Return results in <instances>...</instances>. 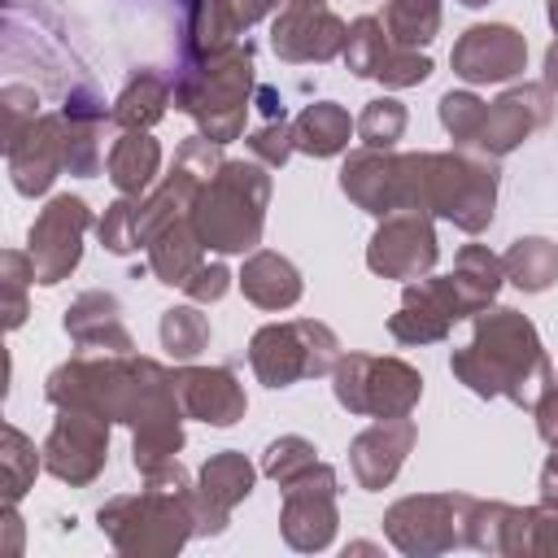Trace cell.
<instances>
[{
    "label": "cell",
    "mask_w": 558,
    "mask_h": 558,
    "mask_svg": "<svg viewBox=\"0 0 558 558\" xmlns=\"http://www.w3.org/2000/svg\"><path fill=\"white\" fill-rule=\"evenodd\" d=\"M545 17H549V26H554V39H558V0H545Z\"/></svg>",
    "instance_id": "obj_51"
},
{
    "label": "cell",
    "mask_w": 558,
    "mask_h": 558,
    "mask_svg": "<svg viewBox=\"0 0 558 558\" xmlns=\"http://www.w3.org/2000/svg\"><path fill=\"white\" fill-rule=\"evenodd\" d=\"M344 65H349V74L371 78V83H384V87H392V92L418 87V83H427L432 70H436L427 52L401 48V44L388 35L384 17H375V13H362V17L349 22Z\"/></svg>",
    "instance_id": "obj_13"
},
{
    "label": "cell",
    "mask_w": 558,
    "mask_h": 558,
    "mask_svg": "<svg viewBox=\"0 0 558 558\" xmlns=\"http://www.w3.org/2000/svg\"><path fill=\"white\" fill-rule=\"evenodd\" d=\"M545 87L558 96V39L545 48Z\"/></svg>",
    "instance_id": "obj_50"
},
{
    "label": "cell",
    "mask_w": 558,
    "mask_h": 558,
    "mask_svg": "<svg viewBox=\"0 0 558 558\" xmlns=\"http://www.w3.org/2000/svg\"><path fill=\"white\" fill-rule=\"evenodd\" d=\"M170 105H174V83L144 65V70H135L126 78V87L113 96L109 109H113V126H122V131H153L166 118Z\"/></svg>",
    "instance_id": "obj_32"
},
{
    "label": "cell",
    "mask_w": 558,
    "mask_h": 558,
    "mask_svg": "<svg viewBox=\"0 0 558 558\" xmlns=\"http://www.w3.org/2000/svg\"><path fill=\"white\" fill-rule=\"evenodd\" d=\"M44 397L52 410H92L105 423L131 427V466L140 480L179 462L183 449V405L174 392V371L144 353H87L78 349L48 371Z\"/></svg>",
    "instance_id": "obj_1"
},
{
    "label": "cell",
    "mask_w": 558,
    "mask_h": 558,
    "mask_svg": "<svg viewBox=\"0 0 558 558\" xmlns=\"http://www.w3.org/2000/svg\"><path fill=\"white\" fill-rule=\"evenodd\" d=\"M466 493H410L384 510V536L405 558H436L462 541L466 527Z\"/></svg>",
    "instance_id": "obj_10"
},
{
    "label": "cell",
    "mask_w": 558,
    "mask_h": 558,
    "mask_svg": "<svg viewBox=\"0 0 558 558\" xmlns=\"http://www.w3.org/2000/svg\"><path fill=\"white\" fill-rule=\"evenodd\" d=\"M283 4H292V0H235V9H240V17H244V26L266 22V17H270V13H279Z\"/></svg>",
    "instance_id": "obj_47"
},
{
    "label": "cell",
    "mask_w": 558,
    "mask_h": 558,
    "mask_svg": "<svg viewBox=\"0 0 558 558\" xmlns=\"http://www.w3.org/2000/svg\"><path fill=\"white\" fill-rule=\"evenodd\" d=\"M144 253H148V275H153L157 283H166V288H183L187 275L205 262V244H201L192 218H179V222L161 227V231L144 244Z\"/></svg>",
    "instance_id": "obj_31"
},
{
    "label": "cell",
    "mask_w": 558,
    "mask_h": 558,
    "mask_svg": "<svg viewBox=\"0 0 558 558\" xmlns=\"http://www.w3.org/2000/svg\"><path fill=\"white\" fill-rule=\"evenodd\" d=\"M453 283L462 288L471 314H480L484 305L497 301L501 283H506V266H501V253H493L488 244H462L458 257H453Z\"/></svg>",
    "instance_id": "obj_34"
},
{
    "label": "cell",
    "mask_w": 558,
    "mask_h": 558,
    "mask_svg": "<svg viewBox=\"0 0 558 558\" xmlns=\"http://www.w3.org/2000/svg\"><path fill=\"white\" fill-rule=\"evenodd\" d=\"M109 427L92 410H57L44 436V471L70 488H87L109 462Z\"/></svg>",
    "instance_id": "obj_16"
},
{
    "label": "cell",
    "mask_w": 558,
    "mask_h": 558,
    "mask_svg": "<svg viewBox=\"0 0 558 558\" xmlns=\"http://www.w3.org/2000/svg\"><path fill=\"white\" fill-rule=\"evenodd\" d=\"M244 148H248L253 161L279 170V166L296 153V144H292V122H288V118H266L253 135H244Z\"/></svg>",
    "instance_id": "obj_43"
},
{
    "label": "cell",
    "mask_w": 558,
    "mask_h": 558,
    "mask_svg": "<svg viewBox=\"0 0 558 558\" xmlns=\"http://www.w3.org/2000/svg\"><path fill=\"white\" fill-rule=\"evenodd\" d=\"M501 266H506V283H514L519 292L527 296L549 292L558 283V244L549 235H519L501 253Z\"/></svg>",
    "instance_id": "obj_33"
},
{
    "label": "cell",
    "mask_w": 558,
    "mask_h": 558,
    "mask_svg": "<svg viewBox=\"0 0 558 558\" xmlns=\"http://www.w3.org/2000/svg\"><path fill=\"white\" fill-rule=\"evenodd\" d=\"M349 22L327 9V0H292L270 22V48L288 65H323L331 57H344Z\"/></svg>",
    "instance_id": "obj_17"
},
{
    "label": "cell",
    "mask_w": 558,
    "mask_h": 558,
    "mask_svg": "<svg viewBox=\"0 0 558 558\" xmlns=\"http://www.w3.org/2000/svg\"><path fill=\"white\" fill-rule=\"evenodd\" d=\"M105 174L118 187V196H144L161 174V144L153 140V131H122L109 144Z\"/></svg>",
    "instance_id": "obj_29"
},
{
    "label": "cell",
    "mask_w": 558,
    "mask_h": 558,
    "mask_svg": "<svg viewBox=\"0 0 558 558\" xmlns=\"http://www.w3.org/2000/svg\"><path fill=\"white\" fill-rule=\"evenodd\" d=\"M532 418H536V436L554 449V445H558V366H554V375L541 384V392H536V401H532Z\"/></svg>",
    "instance_id": "obj_46"
},
{
    "label": "cell",
    "mask_w": 558,
    "mask_h": 558,
    "mask_svg": "<svg viewBox=\"0 0 558 558\" xmlns=\"http://www.w3.org/2000/svg\"><path fill=\"white\" fill-rule=\"evenodd\" d=\"M257 484V466L240 449H218L205 458L192 484V506H196V536H218L231 523V510L248 501Z\"/></svg>",
    "instance_id": "obj_21"
},
{
    "label": "cell",
    "mask_w": 558,
    "mask_h": 558,
    "mask_svg": "<svg viewBox=\"0 0 558 558\" xmlns=\"http://www.w3.org/2000/svg\"><path fill=\"white\" fill-rule=\"evenodd\" d=\"M0 113H4V144H9L39 118V92L26 83H4L0 87Z\"/></svg>",
    "instance_id": "obj_44"
},
{
    "label": "cell",
    "mask_w": 558,
    "mask_h": 558,
    "mask_svg": "<svg viewBox=\"0 0 558 558\" xmlns=\"http://www.w3.org/2000/svg\"><path fill=\"white\" fill-rule=\"evenodd\" d=\"M484 109H488V100H480L471 87H449V92L436 100V118H440V126L449 131L453 148H471V140H475V131H480V122H484Z\"/></svg>",
    "instance_id": "obj_40"
},
{
    "label": "cell",
    "mask_w": 558,
    "mask_h": 558,
    "mask_svg": "<svg viewBox=\"0 0 558 558\" xmlns=\"http://www.w3.org/2000/svg\"><path fill=\"white\" fill-rule=\"evenodd\" d=\"M554 92L545 83H514L506 87L497 100H488L484 109V122L471 140V153H484V157H510L523 140H532L536 131H545L554 122Z\"/></svg>",
    "instance_id": "obj_18"
},
{
    "label": "cell",
    "mask_w": 558,
    "mask_h": 558,
    "mask_svg": "<svg viewBox=\"0 0 558 558\" xmlns=\"http://www.w3.org/2000/svg\"><path fill=\"white\" fill-rule=\"evenodd\" d=\"M44 471V445L35 449V440L17 427V423H4L0 427V484H4V506H17L35 475Z\"/></svg>",
    "instance_id": "obj_35"
},
{
    "label": "cell",
    "mask_w": 558,
    "mask_h": 558,
    "mask_svg": "<svg viewBox=\"0 0 558 558\" xmlns=\"http://www.w3.org/2000/svg\"><path fill=\"white\" fill-rule=\"evenodd\" d=\"M523 536H527V506L471 497V506H466V527H462V541H466L471 549H480V554H501V558H523Z\"/></svg>",
    "instance_id": "obj_27"
},
{
    "label": "cell",
    "mask_w": 558,
    "mask_h": 558,
    "mask_svg": "<svg viewBox=\"0 0 558 558\" xmlns=\"http://www.w3.org/2000/svg\"><path fill=\"white\" fill-rule=\"evenodd\" d=\"M449 371L484 401L506 397L510 405L532 410L541 384L554 375V362L527 314L510 305H484L471 314V340L453 349Z\"/></svg>",
    "instance_id": "obj_2"
},
{
    "label": "cell",
    "mask_w": 558,
    "mask_h": 558,
    "mask_svg": "<svg viewBox=\"0 0 558 558\" xmlns=\"http://www.w3.org/2000/svg\"><path fill=\"white\" fill-rule=\"evenodd\" d=\"M331 397L362 418H401L423 397V375L392 353H340L331 371Z\"/></svg>",
    "instance_id": "obj_8"
},
{
    "label": "cell",
    "mask_w": 558,
    "mask_h": 558,
    "mask_svg": "<svg viewBox=\"0 0 558 558\" xmlns=\"http://www.w3.org/2000/svg\"><path fill=\"white\" fill-rule=\"evenodd\" d=\"M61 118H65V174L96 179L105 153L100 140H105V122H113V109H105L96 87L74 83L61 100Z\"/></svg>",
    "instance_id": "obj_24"
},
{
    "label": "cell",
    "mask_w": 558,
    "mask_h": 558,
    "mask_svg": "<svg viewBox=\"0 0 558 558\" xmlns=\"http://www.w3.org/2000/svg\"><path fill=\"white\" fill-rule=\"evenodd\" d=\"M270 192H275V179H270V166L262 161H244V157H227L201 187L196 196V209H192V222H196V235L209 253H253L262 244V231H266V209H270Z\"/></svg>",
    "instance_id": "obj_4"
},
{
    "label": "cell",
    "mask_w": 558,
    "mask_h": 558,
    "mask_svg": "<svg viewBox=\"0 0 558 558\" xmlns=\"http://www.w3.org/2000/svg\"><path fill=\"white\" fill-rule=\"evenodd\" d=\"M231 270L222 266V262H201L192 275H187V283H183V292H187V301H196V305H214V301H222L227 292H231Z\"/></svg>",
    "instance_id": "obj_45"
},
{
    "label": "cell",
    "mask_w": 558,
    "mask_h": 558,
    "mask_svg": "<svg viewBox=\"0 0 558 558\" xmlns=\"http://www.w3.org/2000/svg\"><path fill=\"white\" fill-rule=\"evenodd\" d=\"M257 96V61L253 44H235L227 52L183 61L174 74V109L196 122V131L214 144H231L244 135V118Z\"/></svg>",
    "instance_id": "obj_3"
},
{
    "label": "cell",
    "mask_w": 558,
    "mask_h": 558,
    "mask_svg": "<svg viewBox=\"0 0 558 558\" xmlns=\"http://www.w3.org/2000/svg\"><path fill=\"white\" fill-rule=\"evenodd\" d=\"M96 235H100L105 253H113V257L140 253L144 248V240H140V196L109 201L105 214H100V222H96Z\"/></svg>",
    "instance_id": "obj_39"
},
{
    "label": "cell",
    "mask_w": 558,
    "mask_h": 558,
    "mask_svg": "<svg viewBox=\"0 0 558 558\" xmlns=\"http://www.w3.org/2000/svg\"><path fill=\"white\" fill-rule=\"evenodd\" d=\"M92 227V205L74 192L48 196V205L35 214L26 231V253L35 262V283L57 288L65 283L83 262V235Z\"/></svg>",
    "instance_id": "obj_11"
},
{
    "label": "cell",
    "mask_w": 558,
    "mask_h": 558,
    "mask_svg": "<svg viewBox=\"0 0 558 558\" xmlns=\"http://www.w3.org/2000/svg\"><path fill=\"white\" fill-rule=\"evenodd\" d=\"M410 126V109L397 96H375L357 113V140L362 148H397V140Z\"/></svg>",
    "instance_id": "obj_38"
},
{
    "label": "cell",
    "mask_w": 558,
    "mask_h": 558,
    "mask_svg": "<svg viewBox=\"0 0 558 558\" xmlns=\"http://www.w3.org/2000/svg\"><path fill=\"white\" fill-rule=\"evenodd\" d=\"M61 327H65V336H70L78 349H87V353H131V349H135V340H131V331H126V323H122V301H118L113 292H105V288L78 292V296L65 305Z\"/></svg>",
    "instance_id": "obj_25"
},
{
    "label": "cell",
    "mask_w": 558,
    "mask_h": 558,
    "mask_svg": "<svg viewBox=\"0 0 558 558\" xmlns=\"http://www.w3.org/2000/svg\"><path fill=\"white\" fill-rule=\"evenodd\" d=\"M462 318H471V305L453 283V275H423L401 288V305L397 314H388V336L397 344L423 349V344H440Z\"/></svg>",
    "instance_id": "obj_14"
},
{
    "label": "cell",
    "mask_w": 558,
    "mask_h": 558,
    "mask_svg": "<svg viewBox=\"0 0 558 558\" xmlns=\"http://www.w3.org/2000/svg\"><path fill=\"white\" fill-rule=\"evenodd\" d=\"M157 340H161V349H166L174 362H196V357L209 349L214 327H209V318L196 310V301H192V305H170V310H161Z\"/></svg>",
    "instance_id": "obj_36"
},
{
    "label": "cell",
    "mask_w": 558,
    "mask_h": 558,
    "mask_svg": "<svg viewBox=\"0 0 558 558\" xmlns=\"http://www.w3.org/2000/svg\"><path fill=\"white\" fill-rule=\"evenodd\" d=\"M4 532H9V554H22V514H17V506H4Z\"/></svg>",
    "instance_id": "obj_49"
},
{
    "label": "cell",
    "mask_w": 558,
    "mask_h": 558,
    "mask_svg": "<svg viewBox=\"0 0 558 558\" xmlns=\"http://www.w3.org/2000/svg\"><path fill=\"white\" fill-rule=\"evenodd\" d=\"M340 475L331 462H314L301 480H292L283 488V506H279V532L283 545L296 554H323L336 541L340 527Z\"/></svg>",
    "instance_id": "obj_12"
},
{
    "label": "cell",
    "mask_w": 558,
    "mask_h": 558,
    "mask_svg": "<svg viewBox=\"0 0 558 558\" xmlns=\"http://www.w3.org/2000/svg\"><path fill=\"white\" fill-rule=\"evenodd\" d=\"M384 26L401 48H427L440 35V0H388Z\"/></svg>",
    "instance_id": "obj_37"
},
{
    "label": "cell",
    "mask_w": 558,
    "mask_h": 558,
    "mask_svg": "<svg viewBox=\"0 0 558 558\" xmlns=\"http://www.w3.org/2000/svg\"><path fill=\"white\" fill-rule=\"evenodd\" d=\"M96 523L126 558H170L196 536L192 488L144 484L140 493H118L96 510Z\"/></svg>",
    "instance_id": "obj_5"
},
{
    "label": "cell",
    "mask_w": 558,
    "mask_h": 558,
    "mask_svg": "<svg viewBox=\"0 0 558 558\" xmlns=\"http://www.w3.org/2000/svg\"><path fill=\"white\" fill-rule=\"evenodd\" d=\"M340 362V336L318 318L266 323L248 340V366L266 388H292L301 379L331 375Z\"/></svg>",
    "instance_id": "obj_7"
},
{
    "label": "cell",
    "mask_w": 558,
    "mask_h": 558,
    "mask_svg": "<svg viewBox=\"0 0 558 558\" xmlns=\"http://www.w3.org/2000/svg\"><path fill=\"white\" fill-rule=\"evenodd\" d=\"M449 65L466 87L510 83L527 70V39L510 22H475L453 39Z\"/></svg>",
    "instance_id": "obj_19"
},
{
    "label": "cell",
    "mask_w": 558,
    "mask_h": 558,
    "mask_svg": "<svg viewBox=\"0 0 558 558\" xmlns=\"http://www.w3.org/2000/svg\"><path fill=\"white\" fill-rule=\"evenodd\" d=\"M235 283H240L244 301H253L257 310H292L301 301V292H305L301 270L275 248H253L244 257Z\"/></svg>",
    "instance_id": "obj_26"
},
{
    "label": "cell",
    "mask_w": 558,
    "mask_h": 558,
    "mask_svg": "<svg viewBox=\"0 0 558 558\" xmlns=\"http://www.w3.org/2000/svg\"><path fill=\"white\" fill-rule=\"evenodd\" d=\"M462 9H484V4H493V0H458Z\"/></svg>",
    "instance_id": "obj_52"
},
{
    "label": "cell",
    "mask_w": 558,
    "mask_h": 558,
    "mask_svg": "<svg viewBox=\"0 0 558 558\" xmlns=\"http://www.w3.org/2000/svg\"><path fill=\"white\" fill-rule=\"evenodd\" d=\"M497 187H501V161L449 148V153H423V187L418 209L432 218L453 222L466 235H480L497 218Z\"/></svg>",
    "instance_id": "obj_6"
},
{
    "label": "cell",
    "mask_w": 558,
    "mask_h": 558,
    "mask_svg": "<svg viewBox=\"0 0 558 558\" xmlns=\"http://www.w3.org/2000/svg\"><path fill=\"white\" fill-rule=\"evenodd\" d=\"M244 17L235 0H187V26H183V61H201L214 52H227L244 35Z\"/></svg>",
    "instance_id": "obj_28"
},
{
    "label": "cell",
    "mask_w": 558,
    "mask_h": 558,
    "mask_svg": "<svg viewBox=\"0 0 558 558\" xmlns=\"http://www.w3.org/2000/svg\"><path fill=\"white\" fill-rule=\"evenodd\" d=\"M418 183H423V153L353 148L340 166V192L371 218L418 209Z\"/></svg>",
    "instance_id": "obj_9"
},
{
    "label": "cell",
    "mask_w": 558,
    "mask_h": 558,
    "mask_svg": "<svg viewBox=\"0 0 558 558\" xmlns=\"http://www.w3.org/2000/svg\"><path fill=\"white\" fill-rule=\"evenodd\" d=\"M174 392L187 418L205 423V427H235L248 410L244 384L235 379L231 366H192L179 362L174 366Z\"/></svg>",
    "instance_id": "obj_23"
},
{
    "label": "cell",
    "mask_w": 558,
    "mask_h": 558,
    "mask_svg": "<svg viewBox=\"0 0 558 558\" xmlns=\"http://www.w3.org/2000/svg\"><path fill=\"white\" fill-rule=\"evenodd\" d=\"M541 501H558V445H554V453L545 458V466H541Z\"/></svg>",
    "instance_id": "obj_48"
},
{
    "label": "cell",
    "mask_w": 558,
    "mask_h": 558,
    "mask_svg": "<svg viewBox=\"0 0 558 558\" xmlns=\"http://www.w3.org/2000/svg\"><path fill=\"white\" fill-rule=\"evenodd\" d=\"M314 462H318L314 440H305V436H279V440H270L266 453H262V475L275 480L279 488H288V484L301 480Z\"/></svg>",
    "instance_id": "obj_42"
},
{
    "label": "cell",
    "mask_w": 558,
    "mask_h": 558,
    "mask_svg": "<svg viewBox=\"0 0 558 558\" xmlns=\"http://www.w3.org/2000/svg\"><path fill=\"white\" fill-rule=\"evenodd\" d=\"M349 135H357V122L336 100H314V105H305L292 118V144H296V153H305L314 161L340 157L349 148Z\"/></svg>",
    "instance_id": "obj_30"
},
{
    "label": "cell",
    "mask_w": 558,
    "mask_h": 558,
    "mask_svg": "<svg viewBox=\"0 0 558 558\" xmlns=\"http://www.w3.org/2000/svg\"><path fill=\"white\" fill-rule=\"evenodd\" d=\"M440 244H436V218L423 209H397L384 214L371 244H366V266L379 279H423L436 270Z\"/></svg>",
    "instance_id": "obj_15"
},
{
    "label": "cell",
    "mask_w": 558,
    "mask_h": 558,
    "mask_svg": "<svg viewBox=\"0 0 558 558\" xmlns=\"http://www.w3.org/2000/svg\"><path fill=\"white\" fill-rule=\"evenodd\" d=\"M418 440V427L410 414L401 418H375L371 427H362L353 440H349V471L357 480L362 493H379L397 480V471L405 466L410 449Z\"/></svg>",
    "instance_id": "obj_22"
},
{
    "label": "cell",
    "mask_w": 558,
    "mask_h": 558,
    "mask_svg": "<svg viewBox=\"0 0 558 558\" xmlns=\"http://www.w3.org/2000/svg\"><path fill=\"white\" fill-rule=\"evenodd\" d=\"M35 283V262L26 248H4L0 253V288H4V327L17 331L31 314L26 305V288Z\"/></svg>",
    "instance_id": "obj_41"
},
{
    "label": "cell",
    "mask_w": 558,
    "mask_h": 558,
    "mask_svg": "<svg viewBox=\"0 0 558 558\" xmlns=\"http://www.w3.org/2000/svg\"><path fill=\"white\" fill-rule=\"evenodd\" d=\"M4 166H9V183L17 196H44L57 174H65V118L61 109L39 113L17 140L4 144Z\"/></svg>",
    "instance_id": "obj_20"
}]
</instances>
